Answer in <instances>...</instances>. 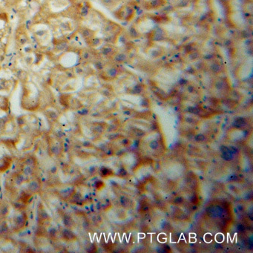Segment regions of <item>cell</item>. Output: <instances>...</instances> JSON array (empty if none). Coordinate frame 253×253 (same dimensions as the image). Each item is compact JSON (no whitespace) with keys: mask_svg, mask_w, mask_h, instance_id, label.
<instances>
[{"mask_svg":"<svg viewBox=\"0 0 253 253\" xmlns=\"http://www.w3.org/2000/svg\"><path fill=\"white\" fill-rule=\"evenodd\" d=\"M0 108L4 110H6V108H8V100L1 96H0Z\"/></svg>","mask_w":253,"mask_h":253,"instance_id":"1","label":"cell"},{"mask_svg":"<svg viewBox=\"0 0 253 253\" xmlns=\"http://www.w3.org/2000/svg\"><path fill=\"white\" fill-rule=\"evenodd\" d=\"M0 69H1V67H0Z\"/></svg>","mask_w":253,"mask_h":253,"instance_id":"2","label":"cell"}]
</instances>
